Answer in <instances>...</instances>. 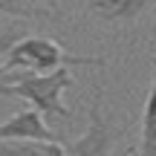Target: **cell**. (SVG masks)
I'll return each mask as SVG.
<instances>
[{
  "mask_svg": "<svg viewBox=\"0 0 156 156\" xmlns=\"http://www.w3.org/2000/svg\"><path fill=\"white\" fill-rule=\"evenodd\" d=\"M75 84L69 67H58L49 73H0V95L23 98L41 113V119H73V110L64 104V93Z\"/></svg>",
  "mask_w": 156,
  "mask_h": 156,
  "instance_id": "1",
  "label": "cell"
},
{
  "mask_svg": "<svg viewBox=\"0 0 156 156\" xmlns=\"http://www.w3.org/2000/svg\"><path fill=\"white\" fill-rule=\"evenodd\" d=\"M58 67H104V58L93 55H73L61 44L44 35H23L9 52H6L0 73H49Z\"/></svg>",
  "mask_w": 156,
  "mask_h": 156,
  "instance_id": "2",
  "label": "cell"
},
{
  "mask_svg": "<svg viewBox=\"0 0 156 156\" xmlns=\"http://www.w3.org/2000/svg\"><path fill=\"white\" fill-rule=\"evenodd\" d=\"M122 136H124V130L113 127L104 119L98 93H95V98L90 101V110H87V130L75 142L64 145V156H113Z\"/></svg>",
  "mask_w": 156,
  "mask_h": 156,
  "instance_id": "3",
  "label": "cell"
},
{
  "mask_svg": "<svg viewBox=\"0 0 156 156\" xmlns=\"http://www.w3.org/2000/svg\"><path fill=\"white\" fill-rule=\"evenodd\" d=\"M90 17L107 26H130L156 9V0H75Z\"/></svg>",
  "mask_w": 156,
  "mask_h": 156,
  "instance_id": "4",
  "label": "cell"
},
{
  "mask_svg": "<svg viewBox=\"0 0 156 156\" xmlns=\"http://www.w3.org/2000/svg\"><path fill=\"white\" fill-rule=\"evenodd\" d=\"M3 139H46V142H61L49 130V124L41 119L38 110L26 107V110L15 113L12 119L0 122V142Z\"/></svg>",
  "mask_w": 156,
  "mask_h": 156,
  "instance_id": "5",
  "label": "cell"
},
{
  "mask_svg": "<svg viewBox=\"0 0 156 156\" xmlns=\"http://www.w3.org/2000/svg\"><path fill=\"white\" fill-rule=\"evenodd\" d=\"M153 75H151V90L145 98V110H142L139 122V156H156V55L151 61Z\"/></svg>",
  "mask_w": 156,
  "mask_h": 156,
  "instance_id": "6",
  "label": "cell"
},
{
  "mask_svg": "<svg viewBox=\"0 0 156 156\" xmlns=\"http://www.w3.org/2000/svg\"><path fill=\"white\" fill-rule=\"evenodd\" d=\"M0 156H64V142L46 139H3Z\"/></svg>",
  "mask_w": 156,
  "mask_h": 156,
  "instance_id": "7",
  "label": "cell"
},
{
  "mask_svg": "<svg viewBox=\"0 0 156 156\" xmlns=\"http://www.w3.org/2000/svg\"><path fill=\"white\" fill-rule=\"evenodd\" d=\"M0 15L9 17H52L49 9H44L41 3H29V0H0Z\"/></svg>",
  "mask_w": 156,
  "mask_h": 156,
  "instance_id": "8",
  "label": "cell"
},
{
  "mask_svg": "<svg viewBox=\"0 0 156 156\" xmlns=\"http://www.w3.org/2000/svg\"><path fill=\"white\" fill-rule=\"evenodd\" d=\"M23 35H29V29L23 26V17H12L9 23H0V55H6Z\"/></svg>",
  "mask_w": 156,
  "mask_h": 156,
  "instance_id": "9",
  "label": "cell"
}]
</instances>
